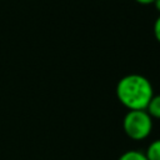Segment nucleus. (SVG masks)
Returning a JSON list of instances; mask_svg holds the SVG:
<instances>
[{
  "instance_id": "7ed1b4c3",
  "label": "nucleus",
  "mask_w": 160,
  "mask_h": 160,
  "mask_svg": "<svg viewBox=\"0 0 160 160\" xmlns=\"http://www.w3.org/2000/svg\"><path fill=\"white\" fill-rule=\"evenodd\" d=\"M145 110L151 116V119H160V94L152 95Z\"/></svg>"
},
{
  "instance_id": "423d86ee",
  "label": "nucleus",
  "mask_w": 160,
  "mask_h": 160,
  "mask_svg": "<svg viewBox=\"0 0 160 160\" xmlns=\"http://www.w3.org/2000/svg\"><path fill=\"white\" fill-rule=\"evenodd\" d=\"M154 36L160 42V15L158 16V19L154 22Z\"/></svg>"
},
{
  "instance_id": "20e7f679",
  "label": "nucleus",
  "mask_w": 160,
  "mask_h": 160,
  "mask_svg": "<svg viewBox=\"0 0 160 160\" xmlns=\"http://www.w3.org/2000/svg\"><path fill=\"white\" fill-rule=\"evenodd\" d=\"M145 156L148 160H160V139L154 140L146 149Z\"/></svg>"
},
{
  "instance_id": "6e6552de",
  "label": "nucleus",
  "mask_w": 160,
  "mask_h": 160,
  "mask_svg": "<svg viewBox=\"0 0 160 160\" xmlns=\"http://www.w3.org/2000/svg\"><path fill=\"white\" fill-rule=\"evenodd\" d=\"M152 4H154V6H155V9L160 12V0H155Z\"/></svg>"
},
{
  "instance_id": "f03ea898",
  "label": "nucleus",
  "mask_w": 160,
  "mask_h": 160,
  "mask_svg": "<svg viewBox=\"0 0 160 160\" xmlns=\"http://www.w3.org/2000/svg\"><path fill=\"white\" fill-rule=\"evenodd\" d=\"M122 128L128 138L140 141L150 135L152 130V119L146 110H129L124 116Z\"/></svg>"
},
{
  "instance_id": "39448f33",
  "label": "nucleus",
  "mask_w": 160,
  "mask_h": 160,
  "mask_svg": "<svg viewBox=\"0 0 160 160\" xmlns=\"http://www.w3.org/2000/svg\"><path fill=\"white\" fill-rule=\"evenodd\" d=\"M118 160H148L145 156V152H141L139 150H128Z\"/></svg>"
},
{
  "instance_id": "0eeeda50",
  "label": "nucleus",
  "mask_w": 160,
  "mask_h": 160,
  "mask_svg": "<svg viewBox=\"0 0 160 160\" xmlns=\"http://www.w3.org/2000/svg\"><path fill=\"white\" fill-rule=\"evenodd\" d=\"M135 1L141 4V5H149V4H152L155 0H135Z\"/></svg>"
},
{
  "instance_id": "f257e3e1",
  "label": "nucleus",
  "mask_w": 160,
  "mask_h": 160,
  "mask_svg": "<svg viewBox=\"0 0 160 160\" xmlns=\"http://www.w3.org/2000/svg\"><path fill=\"white\" fill-rule=\"evenodd\" d=\"M152 95L150 80L140 74L125 75L116 85V98L128 110H145Z\"/></svg>"
}]
</instances>
